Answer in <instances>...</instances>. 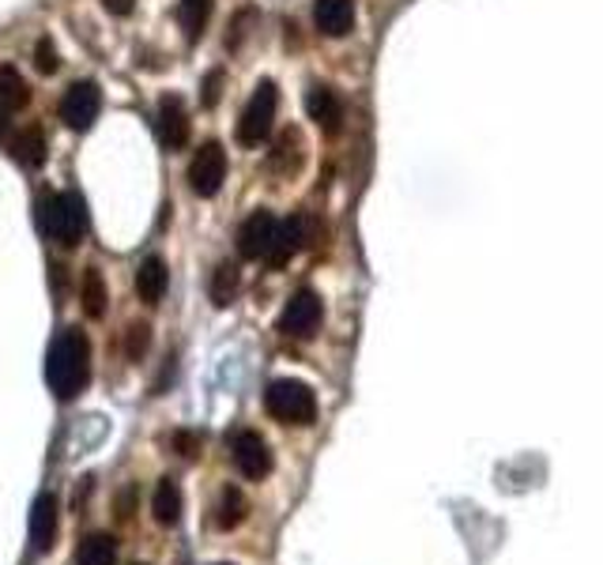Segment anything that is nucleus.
<instances>
[{
	"label": "nucleus",
	"instance_id": "obj_10",
	"mask_svg": "<svg viewBox=\"0 0 603 565\" xmlns=\"http://www.w3.org/2000/svg\"><path fill=\"white\" fill-rule=\"evenodd\" d=\"M309 242H314L309 238V218H302V215L283 218V223H276V238H272V249L264 260H268L272 268H283V264L295 257L298 249H306Z\"/></svg>",
	"mask_w": 603,
	"mask_h": 565
},
{
	"label": "nucleus",
	"instance_id": "obj_26",
	"mask_svg": "<svg viewBox=\"0 0 603 565\" xmlns=\"http://www.w3.org/2000/svg\"><path fill=\"white\" fill-rule=\"evenodd\" d=\"M148 343H151V328L148 324H133L129 328V343H125V354H129L133 362H140L144 351H148Z\"/></svg>",
	"mask_w": 603,
	"mask_h": 565
},
{
	"label": "nucleus",
	"instance_id": "obj_18",
	"mask_svg": "<svg viewBox=\"0 0 603 565\" xmlns=\"http://www.w3.org/2000/svg\"><path fill=\"white\" fill-rule=\"evenodd\" d=\"M212 8H215V0H181L178 4V23L189 42L204 39V26L212 20Z\"/></svg>",
	"mask_w": 603,
	"mask_h": 565
},
{
	"label": "nucleus",
	"instance_id": "obj_25",
	"mask_svg": "<svg viewBox=\"0 0 603 565\" xmlns=\"http://www.w3.org/2000/svg\"><path fill=\"white\" fill-rule=\"evenodd\" d=\"M34 68H39L42 76H53V72L61 68V53L50 39H39V45H34Z\"/></svg>",
	"mask_w": 603,
	"mask_h": 565
},
{
	"label": "nucleus",
	"instance_id": "obj_20",
	"mask_svg": "<svg viewBox=\"0 0 603 565\" xmlns=\"http://www.w3.org/2000/svg\"><path fill=\"white\" fill-rule=\"evenodd\" d=\"M27 103H31V87H27V79L20 76V68L0 65V106L23 109Z\"/></svg>",
	"mask_w": 603,
	"mask_h": 565
},
{
	"label": "nucleus",
	"instance_id": "obj_3",
	"mask_svg": "<svg viewBox=\"0 0 603 565\" xmlns=\"http://www.w3.org/2000/svg\"><path fill=\"white\" fill-rule=\"evenodd\" d=\"M264 407H268V415L283 426H309L317 418L314 388L295 377L272 381L268 392H264Z\"/></svg>",
	"mask_w": 603,
	"mask_h": 565
},
{
	"label": "nucleus",
	"instance_id": "obj_8",
	"mask_svg": "<svg viewBox=\"0 0 603 565\" xmlns=\"http://www.w3.org/2000/svg\"><path fill=\"white\" fill-rule=\"evenodd\" d=\"M231 457H234V468L242 471L245 479H253V482H261L272 471V449H268V441H264L261 434H253V430H242V434L234 437Z\"/></svg>",
	"mask_w": 603,
	"mask_h": 565
},
{
	"label": "nucleus",
	"instance_id": "obj_13",
	"mask_svg": "<svg viewBox=\"0 0 603 565\" xmlns=\"http://www.w3.org/2000/svg\"><path fill=\"white\" fill-rule=\"evenodd\" d=\"M53 540H57V498L39 494V501H34L31 509V543L39 554H50Z\"/></svg>",
	"mask_w": 603,
	"mask_h": 565
},
{
	"label": "nucleus",
	"instance_id": "obj_9",
	"mask_svg": "<svg viewBox=\"0 0 603 565\" xmlns=\"http://www.w3.org/2000/svg\"><path fill=\"white\" fill-rule=\"evenodd\" d=\"M276 223H279V218L272 212H264V207H261V212H253L242 226H237V253H242L245 260L268 257L272 238H276Z\"/></svg>",
	"mask_w": 603,
	"mask_h": 565
},
{
	"label": "nucleus",
	"instance_id": "obj_22",
	"mask_svg": "<svg viewBox=\"0 0 603 565\" xmlns=\"http://www.w3.org/2000/svg\"><path fill=\"white\" fill-rule=\"evenodd\" d=\"M114 558H117L114 535H87L76 551V565H114Z\"/></svg>",
	"mask_w": 603,
	"mask_h": 565
},
{
	"label": "nucleus",
	"instance_id": "obj_4",
	"mask_svg": "<svg viewBox=\"0 0 603 565\" xmlns=\"http://www.w3.org/2000/svg\"><path fill=\"white\" fill-rule=\"evenodd\" d=\"M276 106H279L276 84H272V79H261V84L253 87L242 117H237V143H242V148H261V143L268 140L272 121H276Z\"/></svg>",
	"mask_w": 603,
	"mask_h": 565
},
{
	"label": "nucleus",
	"instance_id": "obj_21",
	"mask_svg": "<svg viewBox=\"0 0 603 565\" xmlns=\"http://www.w3.org/2000/svg\"><path fill=\"white\" fill-rule=\"evenodd\" d=\"M298 167H302V132L287 129L276 140V151H272V170L276 174H295Z\"/></svg>",
	"mask_w": 603,
	"mask_h": 565
},
{
	"label": "nucleus",
	"instance_id": "obj_16",
	"mask_svg": "<svg viewBox=\"0 0 603 565\" xmlns=\"http://www.w3.org/2000/svg\"><path fill=\"white\" fill-rule=\"evenodd\" d=\"M45 136H42V129L39 125H31V129H23L20 136L12 140V159L20 162V167H27V170H39L42 162H45Z\"/></svg>",
	"mask_w": 603,
	"mask_h": 565
},
{
	"label": "nucleus",
	"instance_id": "obj_14",
	"mask_svg": "<svg viewBox=\"0 0 603 565\" xmlns=\"http://www.w3.org/2000/svg\"><path fill=\"white\" fill-rule=\"evenodd\" d=\"M306 109H309V121H317L325 132H340V121H343V106L336 98L332 87L325 84H314L306 90Z\"/></svg>",
	"mask_w": 603,
	"mask_h": 565
},
{
	"label": "nucleus",
	"instance_id": "obj_30",
	"mask_svg": "<svg viewBox=\"0 0 603 565\" xmlns=\"http://www.w3.org/2000/svg\"><path fill=\"white\" fill-rule=\"evenodd\" d=\"M12 132V121H8V109H0V140Z\"/></svg>",
	"mask_w": 603,
	"mask_h": 565
},
{
	"label": "nucleus",
	"instance_id": "obj_15",
	"mask_svg": "<svg viewBox=\"0 0 603 565\" xmlns=\"http://www.w3.org/2000/svg\"><path fill=\"white\" fill-rule=\"evenodd\" d=\"M167 282H170V271L162 257H148L136 268V295H140L144 306H159L162 295H167Z\"/></svg>",
	"mask_w": 603,
	"mask_h": 565
},
{
	"label": "nucleus",
	"instance_id": "obj_11",
	"mask_svg": "<svg viewBox=\"0 0 603 565\" xmlns=\"http://www.w3.org/2000/svg\"><path fill=\"white\" fill-rule=\"evenodd\" d=\"M159 140L167 151H181L189 143V114L178 95H167L159 103Z\"/></svg>",
	"mask_w": 603,
	"mask_h": 565
},
{
	"label": "nucleus",
	"instance_id": "obj_17",
	"mask_svg": "<svg viewBox=\"0 0 603 565\" xmlns=\"http://www.w3.org/2000/svg\"><path fill=\"white\" fill-rule=\"evenodd\" d=\"M151 513L162 527H173L181 521V490H178V482H173V479H162L159 487H155Z\"/></svg>",
	"mask_w": 603,
	"mask_h": 565
},
{
	"label": "nucleus",
	"instance_id": "obj_27",
	"mask_svg": "<svg viewBox=\"0 0 603 565\" xmlns=\"http://www.w3.org/2000/svg\"><path fill=\"white\" fill-rule=\"evenodd\" d=\"M200 90H204V106H215L219 103V90H223V72H208V79H204V87H200Z\"/></svg>",
	"mask_w": 603,
	"mask_h": 565
},
{
	"label": "nucleus",
	"instance_id": "obj_2",
	"mask_svg": "<svg viewBox=\"0 0 603 565\" xmlns=\"http://www.w3.org/2000/svg\"><path fill=\"white\" fill-rule=\"evenodd\" d=\"M42 226L61 249H76L87 238V204L80 193H57L42 204Z\"/></svg>",
	"mask_w": 603,
	"mask_h": 565
},
{
	"label": "nucleus",
	"instance_id": "obj_6",
	"mask_svg": "<svg viewBox=\"0 0 603 565\" xmlns=\"http://www.w3.org/2000/svg\"><path fill=\"white\" fill-rule=\"evenodd\" d=\"M98 109H103V95L91 79H76L65 98H61V121L68 125L72 132H87L91 125L98 121Z\"/></svg>",
	"mask_w": 603,
	"mask_h": 565
},
{
	"label": "nucleus",
	"instance_id": "obj_28",
	"mask_svg": "<svg viewBox=\"0 0 603 565\" xmlns=\"http://www.w3.org/2000/svg\"><path fill=\"white\" fill-rule=\"evenodd\" d=\"M103 8L109 15H121V20H125V15H133L136 0H103Z\"/></svg>",
	"mask_w": 603,
	"mask_h": 565
},
{
	"label": "nucleus",
	"instance_id": "obj_12",
	"mask_svg": "<svg viewBox=\"0 0 603 565\" xmlns=\"http://www.w3.org/2000/svg\"><path fill=\"white\" fill-rule=\"evenodd\" d=\"M314 23L325 39H343L355 26V0H317Z\"/></svg>",
	"mask_w": 603,
	"mask_h": 565
},
{
	"label": "nucleus",
	"instance_id": "obj_29",
	"mask_svg": "<svg viewBox=\"0 0 603 565\" xmlns=\"http://www.w3.org/2000/svg\"><path fill=\"white\" fill-rule=\"evenodd\" d=\"M173 445L181 449V457H197V437L193 434H178L173 437Z\"/></svg>",
	"mask_w": 603,
	"mask_h": 565
},
{
	"label": "nucleus",
	"instance_id": "obj_1",
	"mask_svg": "<svg viewBox=\"0 0 603 565\" xmlns=\"http://www.w3.org/2000/svg\"><path fill=\"white\" fill-rule=\"evenodd\" d=\"M45 381L57 399H76L91 381V343L80 328H65L53 340L50 359H45Z\"/></svg>",
	"mask_w": 603,
	"mask_h": 565
},
{
	"label": "nucleus",
	"instance_id": "obj_7",
	"mask_svg": "<svg viewBox=\"0 0 603 565\" xmlns=\"http://www.w3.org/2000/svg\"><path fill=\"white\" fill-rule=\"evenodd\" d=\"M223 181H226V151L212 140L189 162V189H193L197 196H215L219 189H223Z\"/></svg>",
	"mask_w": 603,
	"mask_h": 565
},
{
	"label": "nucleus",
	"instance_id": "obj_19",
	"mask_svg": "<svg viewBox=\"0 0 603 565\" xmlns=\"http://www.w3.org/2000/svg\"><path fill=\"white\" fill-rule=\"evenodd\" d=\"M80 302H84V313L91 317V321H103L106 317V282H103V271L98 268H87L84 271V287H80Z\"/></svg>",
	"mask_w": 603,
	"mask_h": 565
},
{
	"label": "nucleus",
	"instance_id": "obj_23",
	"mask_svg": "<svg viewBox=\"0 0 603 565\" xmlns=\"http://www.w3.org/2000/svg\"><path fill=\"white\" fill-rule=\"evenodd\" d=\"M208 295H212V302L223 309V306H231L234 302V295H237V268L231 260H223L219 268L212 271V287H208Z\"/></svg>",
	"mask_w": 603,
	"mask_h": 565
},
{
	"label": "nucleus",
	"instance_id": "obj_5",
	"mask_svg": "<svg viewBox=\"0 0 603 565\" xmlns=\"http://www.w3.org/2000/svg\"><path fill=\"white\" fill-rule=\"evenodd\" d=\"M321 321H325L321 298H317L314 290H298V295H290V302L283 306L279 332L290 335V340H309V335L321 328Z\"/></svg>",
	"mask_w": 603,
	"mask_h": 565
},
{
	"label": "nucleus",
	"instance_id": "obj_24",
	"mask_svg": "<svg viewBox=\"0 0 603 565\" xmlns=\"http://www.w3.org/2000/svg\"><path fill=\"white\" fill-rule=\"evenodd\" d=\"M245 498H242V490H234V487H226L223 490V498H219V509H215V524L219 527H237L245 521Z\"/></svg>",
	"mask_w": 603,
	"mask_h": 565
}]
</instances>
